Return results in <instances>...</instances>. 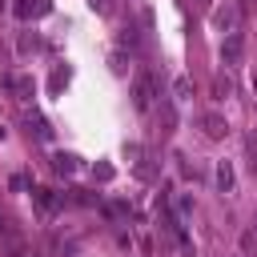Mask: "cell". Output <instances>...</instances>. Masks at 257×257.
Masks as SVG:
<instances>
[{
    "label": "cell",
    "mask_w": 257,
    "mask_h": 257,
    "mask_svg": "<svg viewBox=\"0 0 257 257\" xmlns=\"http://www.w3.org/2000/svg\"><path fill=\"white\" fill-rule=\"evenodd\" d=\"M157 76L153 72H137L133 76V104H137V112H149L153 104H157Z\"/></svg>",
    "instance_id": "1"
},
{
    "label": "cell",
    "mask_w": 257,
    "mask_h": 257,
    "mask_svg": "<svg viewBox=\"0 0 257 257\" xmlns=\"http://www.w3.org/2000/svg\"><path fill=\"white\" fill-rule=\"evenodd\" d=\"M241 56H245V36H241V28H237V32H225V40H221V64H225V68H237Z\"/></svg>",
    "instance_id": "2"
},
{
    "label": "cell",
    "mask_w": 257,
    "mask_h": 257,
    "mask_svg": "<svg viewBox=\"0 0 257 257\" xmlns=\"http://www.w3.org/2000/svg\"><path fill=\"white\" fill-rule=\"evenodd\" d=\"M201 128H205L209 141H221V137L229 133V120H225L221 112H205V116H201Z\"/></svg>",
    "instance_id": "3"
},
{
    "label": "cell",
    "mask_w": 257,
    "mask_h": 257,
    "mask_svg": "<svg viewBox=\"0 0 257 257\" xmlns=\"http://www.w3.org/2000/svg\"><path fill=\"white\" fill-rule=\"evenodd\" d=\"M48 12V0H20L16 4V16L20 20H32V16H44Z\"/></svg>",
    "instance_id": "4"
},
{
    "label": "cell",
    "mask_w": 257,
    "mask_h": 257,
    "mask_svg": "<svg viewBox=\"0 0 257 257\" xmlns=\"http://www.w3.org/2000/svg\"><path fill=\"white\" fill-rule=\"evenodd\" d=\"M237 20H241V16H237V8H229V4H225V8L213 16V24H217L221 32H237Z\"/></svg>",
    "instance_id": "5"
},
{
    "label": "cell",
    "mask_w": 257,
    "mask_h": 257,
    "mask_svg": "<svg viewBox=\"0 0 257 257\" xmlns=\"http://www.w3.org/2000/svg\"><path fill=\"white\" fill-rule=\"evenodd\" d=\"M32 197H36V205H40L44 213H56V209H60V197H56L52 189H32Z\"/></svg>",
    "instance_id": "6"
},
{
    "label": "cell",
    "mask_w": 257,
    "mask_h": 257,
    "mask_svg": "<svg viewBox=\"0 0 257 257\" xmlns=\"http://www.w3.org/2000/svg\"><path fill=\"white\" fill-rule=\"evenodd\" d=\"M233 181H237V177H233V165L221 161V165H217V189H221V193H233Z\"/></svg>",
    "instance_id": "7"
},
{
    "label": "cell",
    "mask_w": 257,
    "mask_h": 257,
    "mask_svg": "<svg viewBox=\"0 0 257 257\" xmlns=\"http://www.w3.org/2000/svg\"><path fill=\"white\" fill-rule=\"evenodd\" d=\"M52 169H56V173H76V157H72V153H56V157H52Z\"/></svg>",
    "instance_id": "8"
},
{
    "label": "cell",
    "mask_w": 257,
    "mask_h": 257,
    "mask_svg": "<svg viewBox=\"0 0 257 257\" xmlns=\"http://www.w3.org/2000/svg\"><path fill=\"white\" fill-rule=\"evenodd\" d=\"M88 8H92L96 16H112V12H116V0H88Z\"/></svg>",
    "instance_id": "9"
},
{
    "label": "cell",
    "mask_w": 257,
    "mask_h": 257,
    "mask_svg": "<svg viewBox=\"0 0 257 257\" xmlns=\"http://www.w3.org/2000/svg\"><path fill=\"white\" fill-rule=\"evenodd\" d=\"M173 92H177V100H185V96L193 92V80H189V76H177V80H173Z\"/></svg>",
    "instance_id": "10"
},
{
    "label": "cell",
    "mask_w": 257,
    "mask_h": 257,
    "mask_svg": "<svg viewBox=\"0 0 257 257\" xmlns=\"http://www.w3.org/2000/svg\"><path fill=\"white\" fill-rule=\"evenodd\" d=\"M241 249H245V253L257 249V229H245V233H241Z\"/></svg>",
    "instance_id": "11"
},
{
    "label": "cell",
    "mask_w": 257,
    "mask_h": 257,
    "mask_svg": "<svg viewBox=\"0 0 257 257\" xmlns=\"http://www.w3.org/2000/svg\"><path fill=\"white\" fill-rule=\"evenodd\" d=\"M108 64H112V72H116V76H124V72H128V64H124V56H120V52H112V56H108Z\"/></svg>",
    "instance_id": "12"
},
{
    "label": "cell",
    "mask_w": 257,
    "mask_h": 257,
    "mask_svg": "<svg viewBox=\"0 0 257 257\" xmlns=\"http://www.w3.org/2000/svg\"><path fill=\"white\" fill-rule=\"evenodd\" d=\"M245 149H249V165L257 169V133H249V141H245Z\"/></svg>",
    "instance_id": "13"
},
{
    "label": "cell",
    "mask_w": 257,
    "mask_h": 257,
    "mask_svg": "<svg viewBox=\"0 0 257 257\" xmlns=\"http://www.w3.org/2000/svg\"><path fill=\"white\" fill-rule=\"evenodd\" d=\"M32 128H36V137H44V141H48V137H52V128H48V120H40V116H36V120H32Z\"/></svg>",
    "instance_id": "14"
},
{
    "label": "cell",
    "mask_w": 257,
    "mask_h": 257,
    "mask_svg": "<svg viewBox=\"0 0 257 257\" xmlns=\"http://www.w3.org/2000/svg\"><path fill=\"white\" fill-rule=\"evenodd\" d=\"M96 177L100 181H112V165H96Z\"/></svg>",
    "instance_id": "15"
},
{
    "label": "cell",
    "mask_w": 257,
    "mask_h": 257,
    "mask_svg": "<svg viewBox=\"0 0 257 257\" xmlns=\"http://www.w3.org/2000/svg\"><path fill=\"white\" fill-rule=\"evenodd\" d=\"M253 92H257V76H253Z\"/></svg>",
    "instance_id": "16"
},
{
    "label": "cell",
    "mask_w": 257,
    "mask_h": 257,
    "mask_svg": "<svg viewBox=\"0 0 257 257\" xmlns=\"http://www.w3.org/2000/svg\"><path fill=\"white\" fill-rule=\"evenodd\" d=\"M201 4H209V0H201Z\"/></svg>",
    "instance_id": "17"
}]
</instances>
